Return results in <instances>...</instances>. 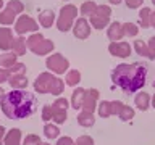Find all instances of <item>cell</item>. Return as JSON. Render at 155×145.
<instances>
[{
	"label": "cell",
	"instance_id": "1",
	"mask_svg": "<svg viewBox=\"0 0 155 145\" xmlns=\"http://www.w3.org/2000/svg\"><path fill=\"white\" fill-rule=\"evenodd\" d=\"M145 79H147V66L142 63H133V65L121 63L111 71L113 84L123 89L126 94H134L142 89Z\"/></svg>",
	"mask_w": 155,
	"mask_h": 145
},
{
	"label": "cell",
	"instance_id": "2",
	"mask_svg": "<svg viewBox=\"0 0 155 145\" xmlns=\"http://www.w3.org/2000/svg\"><path fill=\"white\" fill-rule=\"evenodd\" d=\"M36 97L31 92L26 90H12L5 94V98L2 102V111L10 119H23L31 116L36 111Z\"/></svg>",
	"mask_w": 155,
	"mask_h": 145
},
{
	"label": "cell",
	"instance_id": "3",
	"mask_svg": "<svg viewBox=\"0 0 155 145\" xmlns=\"http://www.w3.org/2000/svg\"><path fill=\"white\" fill-rule=\"evenodd\" d=\"M78 18V7L74 5H65L63 8H60V13H58V18L55 19V24L60 32H68L73 29V24H74V19Z\"/></svg>",
	"mask_w": 155,
	"mask_h": 145
},
{
	"label": "cell",
	"instance_id": "4",
	"mask_svg": "<svg viewBox=\"0 0 155 145\" xmlns=\"http://www.w3.org/2000/svg\"><path fill=\"white\" fill-rule=\"evenodd\" d=\"M45 66L50 72H53V74H63V72H66L68 68H70V60L65 58L61 53H52V55L47 56Z\"/></svg>",
	"mask_w": 155,
	"mask_h": 145
},
{
	"label": "cell",
	"instance_id": "5",
	"mask_svg": "<svg viewBox=\"0 0 155 145\" xmlns=\"http://www.w3.org/2000/svg\"><path fill=\"white\" fill-rule=\"evenodd\" d=\"M37 31H39L37 21H34L28 14H19L16 21H15V32L18 36H23V34H28V32H37Z\"/></svg>",
	"mask_w": 155,
	"mask_h": 145
},
{
	"label": "cell",
	"instance_id": "6",
	"mask_svg": "<svg viewBox=\"0 0 155 145\" xmlns=\"http://www.w3.org/2000/svg\"><path fill=\"white\" fill-rule=\"evenodd\" d=\"M53 79H55L53 72H50V71L41 72L36 77V81H34V89H36V92H39V94H50V85H52Z\"/></svg>",
	"mask_w": 155,
	"mask_h": 145
},
{
	"label": "cell",
	"instance_id": "7",
	"mask_svg": "<svg viewBox=\"0 0 155 145\" xmlns=\"http://www.w3.org/2000/svg\"><path fill=\"white\" fill-rule=\"evenodd\" d=\"M73 34H74L76 39H81L84 40L91 36V24H89V19H86L84 16L81 18H76L74 19V24H73Z\"/></svg>",
	"mask_w": 155,
	"mask_h": 145
},
{
	"label": "cell",
	"instance_id": "8",
	"mask_svg": "<svg viewBox=\"0 0 155 145\" xmlns=\"http://www.w3.org/2000/svg\"><path fill=\"white\" fill-rule=\"evenodd\" d=\"M131 50H133V45H129V42H123V40L110 42L108 45L110 55L118 56V58H128L131 55Z\"/></svg>",
	"mask_w": 155,
	"mask_h": 145
},
{
	"label": "cell",
	"instance_id": "9",
	"mask_svg": "<svg viewBox=\"0 0 155 145\" xmlns=\"http://www.w3.org/2000/svg\"><path fill=\"white\" fill-rule=\"evenodd\" d=\"M99 90L97 89H86L84 94V100H82V108L84 111H89V113H94L97 108V100H99Z\"/></svg>",
	"mask_w": 155,
	"mask_h": 145
},
{
	"label": "cell",
	"instance_id": "10",
	"mask_svg": "<svg viewBox=\"0 0 155 145\" xmlns=\"http://www.w3.org/2000/svg\"><path fill=\"white\" fill-rule=\"evenodd\" d=\"M107 36H108L110 42H118L123 39L124 32H123V24L120 21H111L107 27Z\"/></svg>",
	"mask_w": 155,
	"mask_h": 145
},
{
	"label": "cell",
	"instance_id": "11",
	"mask_svg": "<svg viewBox=\"0 0 155 145\" xmlns=\"http://www.w3.org/2000/svg\"><path fill=\"white\" fill-rule=\"evenodd\" d=\"M53 48H55V45H53V42L50 39H44L42 42H39L36 47L29 48V50L32 53H36V55H39V56H44V55H50Z\"/></svg>",
	"mask_w": 155,
	"mask_h": 145
},
{
	"label": "cell",
	"instance_id": "12",
	"mask_svg": "<svg viewBox=\"0 0 155 145\" xmlns=\"http://www.w3.org/2000/svg\"><path fill=\"white\" fill-rule=\"evenodd\" d=\"M13 31L10 27H0V48L2 50H10L12 47V42H13Z\"/></svg>",
	"mask_w": 155,
	"mask_h": 145
},
{
	"label": "cell",
	"instance_id": "13",
	"mask_svg": "<svg viewBox=\"0 0 155 145\" xmlns=\"http://www.w3.org/2000/svg\"><path fill=\"white\" fill-rule=\"evenodd\" d=\"M10 50H12L16 56H21L26 53L28 50V44H26V39H24L23 36H18V37H15L13 39V42H12V47H10Z\"/></svg>",
	"mask_w": 155,
	"mask_h": 145
},
{
	"label": "cell",
	"instance_id": "14",
	"mask_svg": "<svg viewBox=\"0 0 155 145\" xmlns=\"http://www.w3.org/2000/svg\"><path fill=\"white\" fill-rule=\"evenodd\" d=\"M39 24L42 27H52L55 24V13H53V10H48V8L42 10L39 13Z\"/></svg>",
	"mask_w": 155,
	"mask_h": 145
},
{
	"label": "cell",
	"instance_id": "15",
	"mask_svg": "<svg viewBox=\"0 0 155 145\" xmlns=\"http://www.w3.org/2000/svg\"><path fill=\"white\" fill-rule=\"evenodd\" d=\"M8 84L15 90H24L28 87V77L26 74H12L8 79Z\"/></svg>",
	"mask_w": 155,
	"mask_h": 145
},
{
	"label": "cell",
	"instance_id": "16",
	"mask_svg": "<svg viewBox=\"0 0 155 145\" xmlns=\"http://www.w3.org/2000/svg\"><path fill=\"white\" fill-rule=\"evenodd\" d=\"M3 145H21V130L13 127L3 137Z\"/></svg>",
	"mask_w": 155,
	"mask_h": 145
},
{
	"label": "cell",
	"instance_id": "17",
	"mask_svg": "<svg viewBox=\"0 0 155 145\" xmlns=\"http://www.w3.org/2000/svg\"><path fill=\"white\" fill-rule=\"evenodd\" d=\"M84 94H86V89H82V87H78V89L73 90V94H71V106L76 111H81V108H82Z\"/></svg>",
	"mask_w": 155,
	"mask_h": 145
},
{
	"label": "cell",
	"instance_id": "18",
	"mask_svg": "<svg viewBox=\"0 0 155 145\" xmlns=\"http://www.w3.org/2000/svg\"><path fill=\"white\" fill-rule=\"evenodd\" d=\"M150 102H152V97H150L147 92H139L134 98V103L140 111H147L149 106H150Z\"/></svg>",
	"mask_w": 155,
	"mask_h": 145
},
{
	"label": "cell",
	"instance_id": "19",
	"mask_svg": "<svg viewBox=\"0 0 155 145\" xmlns=\"http://www.w3.org/2000/svg\"><path fill=\"white\" fill-rule=\"evenodd\" d=\"M78 123H79L82 127H92V126L95 124L94 113H89V111L81 110L79 113H78Z\"/></svg>",
	"mask_w": 155,
	"mask_h": 145
},
{
	"label": "cell",
	"instance_id": "20",
	"mask_svg": "<svg viewBox=\"0 0 155 145\" xmlns=\"http://www.w3.org/2000/svg\"><path fill=\"white\" fill-rule=\"evenodd\" d=\"M89 24L94 29H99V31H102V29H105V27H108V24H110V18H102L99 16V14H91L89 16Z\"/></svg>",
	"mask_w": 155,
	"mask_h": 145
},
{
	"label": "cell",
	"instance_id": "21",
	"mask_svg": "<svg viewBox=\"0 0 155 145\" xmlns=\"http://www.w3.org/2000/svg\"><path fill=\"white\" fill-rule=\"evenodd\" d=\"M15 63H18V61H16V55H15L12 50L5 52V53L0 55V68H7V69H8V68L13 66Z\"/></svg>",
	"mask_w": 155,
	"mask_h": 145
},
{
	"label": "cell",
	"instance_id": "22",
	"mask_svg": "<svg viewBox=\"0 0 155 145\" xmlns=\"http://www.w3.org/2000/svg\"><path fill=\"white\" fill-rule=\"evenodd\" d=\"M150 11H152V10L147 8V7H142L139 10V26L142 29L150 27Z\"/></svg>",
	"mask_w": 155,
	"mask_h": 145
},
{
	"label": "cell",
	"instance_id": "23",
	"mask_svg": "<svg viewBox=\"0 0 155 145\" xmlns=\"http://www.w3.org/2000/svg\"><path fill=\"white\" fill-rule=\"evenodd\" d=\"M15 21H16V14L13 11H10L8 8H3L2 11H0V24L10 26V24H13Z\"/></svg>",
	"mask_w": 155,
	"mask_h": 145
},
{
	"label": "cell",
	"instance_id": "24",
	"mask_svg": "<svg viewBox=\"0 0 155 145\" xmlns=\"http://www.w3.org/2000/svg\"><path fill=\"white\" fill-rule=\"evenodd\" d=\"M65 82H66V85H78L81 82V72L78 71V69H70V71H66V77H65Z\"/></svg>",
	"mask_w": 155,
	"mask_h": 145
},
{
	"label": "cell",
	"instance_id": "25",
	"mask_svg": "<svg viewBox=\"0 0 155 145\" xmlns=\"http://www.w3.org/2000/svg\"><path fill=\"white\" fill-rule=\"evenodd\" d=\"M133 47H134V50L136 53H137L139 56H142V58H149V45H147V42H144V40H134L133 44Z\"/></svg>",
	"mask_w": 155,
	"mask_h": 145
},
{
	"label": "cell",
	"instance_id": "26",
	"mask_svg": "<svg viewBox=\"0 0 155 145\" xmlns=\"http://www.w3.org/2000/svg\"><path fill=\"white\" fill-rule=\"evenodd\" d=\"M95 8H97V3L92 2V0H87V2H84V3L79 7V11H81V14H82L84 18H89L91 14L95 13Z\"/></svg>",
	"mask_w": 155,
	"mask_h": 145
},
{
	"label": "cell",
	"instance_id": "27",
	"mask_svg": "<svg viewBox=\"0 0 155 145\" xmlns=\"http://www.w3.org/2000/svg\"><path fill=\"white\" fill-rule=\"evenodd\" d=\"M44 135H45L47 139H57L58 135H60V127H58L57 124L48 123V124L44 126Z\"/></svg>",
	"mask_w": 155,
	"mask_h": 145
},
{
	"label": "cell",
	"instance_id": "28",
	"mask_svg": "<svg viewBox=\"0 0 155 145\" xmlns=\"http://www.w3.org/2000/svg\"><path fill=\"white\" fill-rule=\"evenodd\" d=\"M63 90H65V82H63L60 77L55 76V79H53L52 85H50V94L52 95H61Z\"/></svg>",
	"mask_w": 155,
	"mask_h": 145
},
{
	"label": "cell",
	"instance_id": "29",
	"mask_svg": "<svg viewBox=\"0 0 155 145\" xmlns=\"http://www.w3.org/2000/svg\"><path fill=\"white\" fill-rule=\"evenodd\" d=\"M10 11H13L15 14H23V10H24V3L21 2V0H10V2L7 3V7Z\"/></svg>",
	"mask_w": 155,
	"mask_h": 145
},
{
	"label": "cell",
	"instance_id": "30",
	"mask_svg": "<svg viewBox=\"0 0 155 145\" xmlns=\"http://www.w3.org/2000/svg\"><path fill=\"white\" fill-rule=\"evenodd\" d=\"M52 111H53L52 121H53L55 124H63V123L66 121L68 114H66V111H65V110H58V108H53V106H52Z\"/></svg>",
	"mask_w": 155,
	"mask_h": 145
},
{
	"label": "cell",
	"instance_id": "31",
	"mask_svg": "<svg viewBox=\"0 0 155 145\" xmlns=\"http://www.w3.org/2000/svg\"><path fill=\"white\" fill-rule=\"evenodd\" d=\"M123 32H124V36H131V37H134V36H137L139 34V26L137 24H134V23H123Z\"/></svg>",
	"mask_w": 155,
	"mask_h": 145
},
{
	"label": "cell",
	"instance_id": "32",
	"mask_svg": "<svg viewBox=\"0 0 155 145\" xmlns=\"http://www.w3.org/2000/svg\"><path fill=\"white\" fill-rule=\"evenodd\" d=\"M97 110H99V116L100 118H110L111 113H110V102L108 100H104V102H100L99 106H97Z\"/></svg>",
	"mask_w": 155,
	"mask_h": 145
},
{
	"label": "cell",
	"instance_id": "33",
	"mask_svg": "<svg viewBox=\"0 0 155 145\" xmlns=\"http://www.w3.org/2000/svg\"><path fill=\"white\" fill-rule=\"evenodd\" d=\"M134 114H136V111L131 108L129 105H124L123 110H121V113L118 114V118H120L121 121H131V119L134 118Z\"/></svg>",
	"mask_w": 155,
	"mask_h": 145
},
{
	"label": "cell",
	"instance_id": "34",
	"mask_svg": "<svg viewBox=\"0 0 155 145\" xmlns=\"http://www.w3.org/2000/svg\"><path fill=\"white\" fill-rule=\"evenodd\" d=\"M44 37L41 32H34V34H31V36H29L28 39H26V44H28V48H32V47H36L39 42H42L44 40Z\"/></svg>",
	"mask_w": 155,
	"mask_h": 145
},
{
	"label": "cell",
	"instance_id": "35",
	"mask_svg": "<svg viewBox=\"0 0 155 145\" xmlns=\"http://www.w3.org/2000/svg\"><path fill=\"white\" fill-rule=\"evenodd\" d=\"M123 106H124V103L120 102V100L110 102V113H111V116H118L121 113V110H123Z\"/></svg>",
	"mask_w": 155,
	"mask_h": 145
},
{
	"label": "cell",
	"instance_id": "36",
	"mask_svg": "<svg viewBox=\"0 0 155 145\" xmlns=\"http://www.w3.org/2000/svg\"><path fill=\"white\" fill-rule=\"evenodd\" d=\"M94 14H99V16H102V18H110L111 8L108 7V5H97Z\"/></svg>",
	"mask_w": 155,
	"mask_h": 145
},
{
	"label": "cell",
	"instance_id": "37",
	"mask_svg": "<svg viewBox=\"0 0 155 145\" xmlns=\"http://www.w3.org/2000/svg\"><path fill=\"white\" fill-rule=\"evenodd\" d=\"M8 72L10 74H24L26 72V66L23 63H15L13 66L8 68Z\"/></svg>",
	"mask_w": 155,
	"mask_h": 145
},
{
	"label": "cell",
	"instance_id": "38",
	"mask_svg": "<svg viewBox=\"0 0 155 145\" xmlns=\"http://www.w3.org/2000/svg\"><path fill=\"white\" fill-rule=\"evenodd\" d=\"M52 116H53L52 105H44V106H42V121L50 123V121H52Z\"/></svg>",
	"mask_w": 155,
	"mask_h": 145
},
{
	"label": "cell",
	"instance_id": "39",
	"mask_svg": "<svg viewBox=\"0 0 155 145\" xmlns=\"http://www.w3.org/2000/svg\"><path fill=\"white\" fill-rule=\"evenodd\" d=\"M39 142H41V137H39V135L29 134V135H26V137H24L23 145H37Z\"/></svg>",
	"mask_w": 155,
	"mask_h": 145
},
{
	"label": "cell",
	"instance_id": "40",
	"mask_svg": "<svg viewBox=\"0 0 155 145\" xmlns=\"http://www.w3.org/2000/svg\"><path fill=\"white\" fill-rule=\"evenodd\" d=\"M76 145H94V139L91 135H81L78 137V140H74Z\"/></svg>",
	"mask_w": 155,
	"mask_h": 145
},
{
	"label": "cell",
	"instance_id": "41",
	"mask_svg": "<svg viewBox=\"0 0 155 145\" xmlns=\"http://www.w3.org/2000/svg\"><path fill=\"white\" fill-rule=\"evenodd\" d=\"M53 108H58V110H68V100L66 98H57L55 102L52 103Z\"/></svg>",
	"mask_w": 155,
	"mask_h": 145
},
{
	"label": "cell",
	"instance_id": "42",
	"mask_svg": "<svg viewBox=\"0 0 155 145\" xmlns=\"http://www.w3.org/2000/svg\"><path fill=\"white\" fill-rule=\"evenodd\" d=\"M147 45H149V53H150L149 58H150V60H155V36L149 39Z\"/></svg>",
	"mask_w": 155,
	"mask_h": 145
},
{
	"label": "cell",
	"instance_id": "43",
	"mask_svg": "<svg viewBox=\"0 0 155 145\" xmlns=\"http://www.w3.org/2000/svg\"><path fill=\"white\" fill-rule=\"evenodd\" d=\"M124 3L128 8H139V7H142L144 0H124Z\"/></svg>",
	"mask_w": 155,
	"mask_h": 145
},
{
	"label": "cell",
	"instance_id": "44",
	"mask_svg": "<svg viewBox=\"0 0 155 145\" xmlns=\"http://www.w3.org/2000/svg\"><path fill=\"white\" fill-rule=\"evenodd\" d=\"M10 76H12V74L8 72L7 68H0V84H3V82H8Z\"/></svg>",
	"mask_w": 155,
	"mask_h": 145
},
{
	"label": "cell",
	"instance_id": "45",
	"mask_svg": "<svg viewBox=\"0 0 155 145\" xmlns=\"http://www.w3.org/2000/svg\"><path fill=\"white\" fill-rule=\"evenodd\" d=\"M57 145H76V143H74V140H73L71 137L65 135V137H60L57 140Z\"/></svg>",
	"mask_w": 155,
	"mask_h": 145
},
{
	"label": "cell",
	"instance_id": "46",
	"mask_svg": "<svg viewBox=\"0 0 155 145\" xmlns=\"http://www.w3.org/2000/svg\"><path fill=\"white\" fill-rule=\"evenodd\" d=\"M150 26L155 27V10H152V11H150Z\"/></svg>",
	"mask_w": 155,
	"mask_h": 145
},
{
	"label": "cell",
	"instance_id": "47",
	"mask_svg": "<svg viewBox=\"0 0 155 145\" xmlns=\"http://www.w3.org/2000/svg\"><path fill=\"white\" fill-rule=\"evenodd\" d=\"M5 134H7V130H5L3 126H0V142H3V137H5Z\"/></svg>",
	"mask_w": 155,
	"mask_h": 145
},
{
	"label": "cell",
	"instance_id": "48",
	"mask_svg": "<svg viewBox=\"0 0 155 145\" xmlns=\"http://www.w3.org/2000/svg\"><path fill=\"white\" fill-rule=\"evenodd\" d=\"M3 98H5V92H3V89H2V87H0V105H2Z\"/></svg>",
	"mask_w": 155,
	"mask_h": 145
},
{
	"label": "cell",
	"instance_id": "49",
	"mask_svg": "<svg viewBox=\"0 0 155 145\" xmlns=\"http://www.w3.org/2000/svg\"><path fill=\"white\" fill-rule=\"evenodd\" d=\"M110 3H113V5H120L121 2H123V0H108Z\"/></svg>",
	"mask_w": 155,
	"mask_h": 145
},
{
	"label": "cell",
	"instance_id": "50",
	"mask_svg": "<svg viewBox=\"0 0 155 145\" xmlns=\"http://www.w3.org/2000/svg\"><path fill=\"white\" fill-rule=\"evenodd\" d=\"M150 103H152V106H153V108H155V95L152 97V102H150Z\"/></svg>",
	"mask_w": 155,
	"mask_h": 145
},
{
	"label": "cell",
	"instance_id": "51",
	"mask_svg": "<svg viewBox=\"0 0 155 145\" xmlns=\"http://www.w3.org/2000/svg\"><path fill=\"white\" fill-rule=\"evenodd\" d=\"M0 8H3V0H0ZM2 11V10H0Z\"/></svg>",
	"mask_w": 155,
	"mask_h": 145
},
{
	"label": "cell",
	"instance_id": "52",
	"mask_svg": "<svg viewBox=\"0 0 155 145\" xmlns=\"http://www.w3.org/2000/svg\"><path fill=\"white\" fill-rule=\"evenodd\" d=\"M37 145H50V143H45V142H39Z\"/></svg>",
	"mask_w": 155,
	"mask_h": 145
},
{
	"label": "cell",
	"instance_id": "53",
	"mask_svg": "<svg viewBox=\"0 0 155 145\" xmlns=\"http://www.w3.org/2000/svg\"><path fill=\"white\" fill-rule=\"evenodd\" d=\"M152 87H153V89H155V79H153V82H152Z\"/></svg>",
	"mask_w": 155,
	"mask_h": 145
},
{
	"label": "cell",
	"instance_id": "54",
	"mask_svg": "<svg viewBox=\"0 0 155 145\" xmlns=\"http://www.w3.org/2000/svg\"><path fill=\"white\" fill-rule=\"evenodd\" d=\"M152 3H153V5H155V0H152Z\"/></svg>",
	"mask_w": 155,
	"mask_h": 145
},
{
	"label": "cell",
	"instance_id": "55",
	"mask_svg": "<svg viewBox=\"0 0 155 145\" xmlns=\"http://www.w3.org/2000/svg\"><path fill=\"white\" fill-rule=\"evenodd\" d=\"M0 145H3V142H0Z\"/></svg>",
	"mask_w": 155,
	"mask_h": 145
},
{
	"label": "cell",
	"instance_id": "56",
	"mask_svg": "<svg viewBox=\"0 0 155 145\" xmlns=\"http://www.w3.org/2000/svg\"><path fill=\"white\" fill-rule=\"evenodd\" d=\"M65 2H68V0H65Z\"/></svg>",
	"mask_w": 155,
	"mask_h": 145
}]
</instances>
